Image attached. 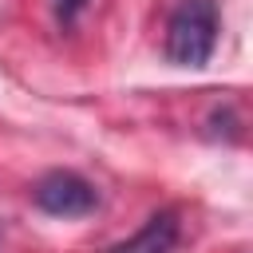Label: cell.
<instances>
[{
  "label": "cell",
  "instance_id": "cell-1",
  "mask_svg": "<svg viewBox=\"0 0 253 253\" xmlns=\"http://www.w3.org/2000/svg\"><path fill=\"white\" fill-rule=\"evenodd\" d=\"M217 47V0H178L166 20V59L206 67Z\"/></svg>",
  "mask_w": 253,
  "mask_h": 253
},
{
  "label": "cell",
  "instance_id": "cell-2",
  "mask_svg": "<svg viewBox=\"0 0 253 253\" xmlns=\"http://www.w3.org/2000/svg\"><path fill=\"white\" fill-rule=\"evenodd\" d=\"M32 202L51 217H87L99 206V190L75 170H47L32 186Z\"/></svg>",
  "mask_w": 253,
  "mask_h": 253
},
{
  "label": "cell",
  "instance_id": "cell-3",
  "mask_svg": "<svg viewBox=\"0 0 253 253\" xmlns=\"http://www.w3.org/2000/svg\"><path fill=\"white\" fill-rule=\"evenodd\" d=\"M174 245H178V213L162 210V213H154L134 237L111 245L107 253H170Z\"/></svg>",
  "mask_w": 253,
  "mask_h": 253
},
{
  "label": "cell",
  "instance_id": "cell-4",
  "mask_svg": "<svg viewBox=\"0 0 253 253\" xmlns=\"http://www.w3.org/2000/svg\"><path fill=\"white\" fill-rule=\"evenodd\" d=\"M83 8H87V0H55V20H59L63 28H71Z\"/></svg>",
  "mask_w": 253,
  "mask_h": 253
}]
</instances>
